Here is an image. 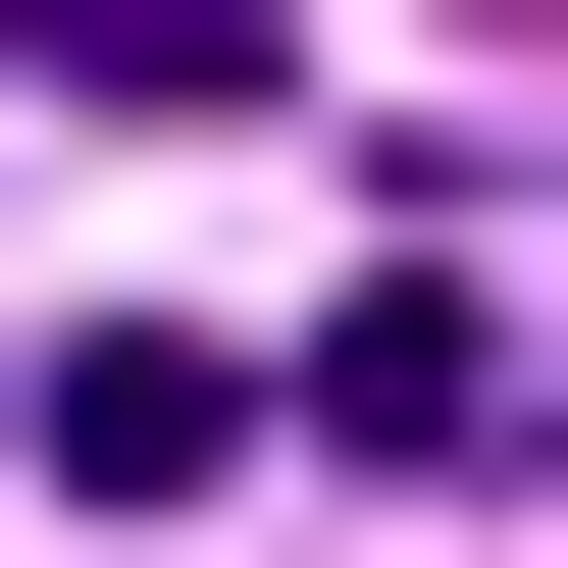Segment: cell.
I'll list each match as a JSON object with an SVG mask.
<instances>
[{"label":"cell","instance_id":"obj_3","mask_svg":"<svg viewBox=\"0 0 568 568\" xmlns=\"http://www.w3.org/2000/svg\"><path fill=\"white\" fill-rule=\"evenodd\" d=\"M465 52H568V0H465Z\"/></svg>","mask_w":568,"mask_h":568},{"label":"cell","instance_id":"obj_1","mask_svg":"<svg viewBox=\"0 0 568 568\" xmlns=\"http://www.w3.org/2000/svg\"><path fill=\"white\" fill-rule=\"evenodd\" d=\"M258 414H311V362H258V311H52V517H207Z\"/></svg>","mask_w":568,"mask_h":568},{"label":"cell","instance_id":"obj_2","mask_svg":"<svg viewBox=\"0 0 568 568\" xmlns=\"http://www.w3.org/2000/svg\"><path fill=\"white\" fill-rule=\"evenodd\" d=\"M0 52H52V104H258V0H0Z\"/></svg>","mask_w":568,"mask_h":568}]
</instances>
